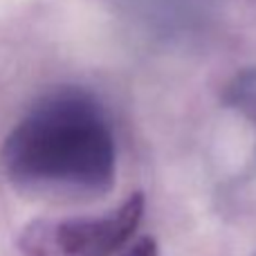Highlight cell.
I'll list each match as a JSON object with an SVG mask.
<instances>
[{"instance_id":"obj_2","label":"cell","mask_w":256,"mask_h":256,"mask_svg":"<svg viewBox=\"0 0 256 256\" xmlns=\"http://www.w3.org/2000/svg\"><path fill=\"white\" fill-rule=\"evenodd\" d=\"M142 218L144 194H132L108 216L61 222L54 230V245L63 256H115L132 238Z\"/></svg>"},{"instance_id":"obj_1","label":"cell","mask_w":256,"mask_h":256,"mask_svg":"<svg viewBox=\"0 0 256 256\" xmlns=\"http://www.w3.org/2000/svg\"><path fill=\"white\" fill-rule=\"evenodd\" d=\"M9 178L52 194H102L115 178V140L102 106L61 90L12 130L2 148Z\"/></svg>"},{"instance_id":"obj_3","label":"cell","mask_w":256,"mask_h":256,"mask_svg":"<svg viewBox=\"0 0 256 256\" xmlns=\"http://www.w3.org/2000/svg\"><path fill=\"white\" fill-rule=\"evenodd\" d=\"M232 102H234L240 110L248 112L252 120H256V72L252 76H248V79L236 84V88L232 90Z\"/></svg>"},{"instance_id":"obj_4","label":"cell","mask_w":256,"mask_h":256,"mask_svg":"<svg viewBox=\"0 0 256 256\" xmlns=\"http://www.w3.org/2000/svg\"><path fill=\"white\" fill-rule=\"evenodd\" d=\"M122 256H160V252H158L155 240L148 238V236H144V238H140L132 248H128Z\"/></svg>"}]
</instances>
